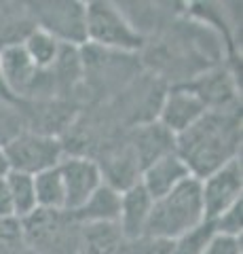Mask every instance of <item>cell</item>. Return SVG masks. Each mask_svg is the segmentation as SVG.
I'll return each instance as SVG.
<instances>
[{"label": "cell", "instance_id": "6da1fadb", "mask_svg": "<svg viewBox=\"0 0 243 254\" xmlns=\"http://www.w3.org/2000/svg\"><path fill=\"white\" fill-rule=\"evenodd\" d=\"M222 55L224 45L220 36L205 23L193 19L167 23L154 45L146 43L140 60L159 81H171L174 87L218 66Z\"/></svg>", "mask_w": 243, "mask_h": 254}, {"label": "cell", "instance_id": "7a4b0ae2", "mask_svg": "<svg viewBox=\"0 0 243 254\" xmlns=\"http://www.w3.org/2000/svg\"><path fill=\"white\" fill-rule=\"evenodd\" d=\"M241 110H207L193 127L176 136V155L193 178L203 180L241 153Z\"/></svg>", "mask_w": 243, "mask_h": 254}, {"label": "cell", "instance_id": "3957f363", "mask_svg": "<svg viewBox=\"0 0 243 254\" xmlns=\"http://www.w3.org/2000/svg\"><path fill=\"white\" fill-rule=\"evenodd\" d=\"M205 220L201 199V182L197 178H186L167 195L152 201L150 216H148L144 233L176 240L188 229L197 227Z\"/></svg>", "mask_w": 243, "mask_h": 254}, {"label": "cell", "instance_id": "277c9868", "mask_svg": "<svg viewBox=\"0 0 243 254\" xmlns=\"http://www.w3.org/2000/svg\"><path fill=\"white\" fill-rule=\"evenodd\" d=\"M83 85L96 95H119L142 68L138 53H123L83 45Z\"/></svg>", "mask_w": 243, "mask_h": 254}, {"label": "cell", "instance_id": "5b68a950", "mask_svg": "<svg viewBox=\"0 0 243 254\" xmlns=\"http://www.w3.org/2000/svg\"><path fill=\"white\" fill-rule=\"evenodd\" d=\"M19 229L34 254H81V225L66 210H36Z\"/></svg>", "mask_w": 243, "mask_h": 254}, {"label": "cell", "instance_id": "8992f818", "mask_svg": "<svg viewBox=\"0 0 243 254\" xmlns=\"http://www.w3.org/2000/svg\"><path fill=\"white\" fill-rule=\"evenodd\" d=\"M146 38L127 21L116 2L89 0L87 2V43L101 49L123 53H142Z\"/></svg>", "mask_w": 243, "mask_h": 254}, {"label": "cell", "instance_id": "52a82bcc", "mask_svg": "<svg viewBox=\"0 0 243 254\" xmlns=\"http://www.w3.org/2000/svg\"><path fill=\"white\" fill-rule=\"evenodd\" d=\"M36 28L59 45L83 47L87 43V2L81 0H38L28 2Z\"/></svg>", "mask_w": 243, "mask_h": 254}, {"label": "cell", "instance_id": "ba28073f", "mask_svg": "<svg viewBox=\"0 0 243 254\" xmlns=\"http://www.w3.org/2000/svg\"><path fill=\"white\" fill-rule=\"evenodd\" d=\"M4 155L11 172H21L36 176L41 172L57 168L64 159V142L61 138L41 136L34 131H23L11 144L4 146Z\"/></svg>", "mask_w": 243, "mask_h": 254}, {"label": "cell", "instance_id": "9c48e42d", "mask_svg": "<svg viewBox=\"0 0 243 254\" xmlns=\"http://www.w3.org/2000/svg\"><path fill=\"white\" fill-rule=\"evenodd\" d=\"M201 182V199H203V214L205 220L218 218L224 210H229L233 203L241 201L243 193V168L241 157L233 159L220 170L211 172Z\"/></svg>", "mask_w": 243, "mask_h": 254}, {"label": "cell", "instance_id": "30bf717a", "mask_svg": "<svg viewBox=\"0 0 243 254\" xmlns=\"http://www.w3.org/2000/svg\"><path fill=\"white\" fill-rule=\"evenodd\" d=\"M182 87L197 95L207 110H218V113H222V110H241L237 76L231 68L220 66V64L201 72L199 76L191 78Z\"/></svg>", "mask_w": 243, "mask_h": 254}, {"label": "cell", "instance_id": "8fae6325", "mask_svg": "<svg viewBox=\"0 0 243 254\" xmlns=\"http://www.w3.org/2000/svg\"><path fill=\"white\" fill-rule=\"evenodd\" d=\"M19 108L23 113V119H26L28 131L41 133V136H51V138H59L78 119L76 106L64 98L19 102Z\"/></svg>", "mask_w": 243, "mask_h": 254}, {"label": "cell", "instance_id": "7c38bea8", "mask_svg": "<svg viewBox=\"0 0 243 254\" xmlns=\"http://www.w3.org/2000/svg\"><path fill=\"white\" fill-rule=\"evenodd\" d=\"M57 170L61 174L66 193V212H74L91 197L104 178L93 157H76L68 155L59 161Z\"/></svg>", "mask_w": 243, "mask_h": 254}, {"label": "cell", "instance_id": "4fadbf2b", "mask_svg": "<svg viewBox=\"0 0 243 254\" xmlns=\"http://www.w3.org/2000/svg\"><path fill=\"white\" fill-rule=\"evenodd\" d=\"M205 113H207V108L203 106V102L197 95L184 89L182 85H174L163 95L156 121L165 127L169 133L180 136L188 127H193L197 123Z\"/></svg>", "mask_w": 243, "mask_h": 254}, {"label": "cell", "instance_id": "5bb4252c", "mask_svg": "<svg viewBox=\"0 0 243 254\" xmlns=\"http://www.w3.org/2000/svg\"><path fill=\"white\" fill-rule=\"evenodd\" d=\"M125 140L131 146L142 170L152 161H156L159 157L169 155L176 150V136L169 133L159 121L129 127V131L125 133Z\"/></svg>", "mask_w": 243, "mask_h": 254}, {"label": "cell", "instance_id": "9a60e30c", "mask_svg": "<svg viewBox=\"0 0 243 254\" xmlns=\"http://www.w3.org/2000/svg\"><path fill=\"white\" fill-rule=\"evenodd\" d=\"M186 178H191V172L174 150V153L163 155L150 165H146L140 174V185L146 189V193L154 201L159 197L167 195L169 190H174L178 185H182Z\"/></svg>", "mask_w": 243, "mask_h": 254}, {"label": "cell", "instance_id": "2e32d148", "mask_svg": "<svg viewBox=\"0 0 243 254\" xmlns=\"http://www.w3.org/2000/svg\"><path fill=\"white\" fill-rule=\"evenodd\" d=\"M152 208V197L146 193V189L136 182L133 187L121 190V212H119V227L125 240H136L144 233L148 216Z\"/></svg>", "mask_w": 243, "mask_h": 254}, {"label": "cell", "instance_id": "e0dca14e", "mask_svg": "<svg viewBox=\"0 0 243 254\" xmlns=\"http://www.w3.org/2000/svg\"><path fill=\"white\" fill-rule=\"evenodd\" d=\"M119 212H121V190L101 182L91 193L89 199L70 214L76 218L78 225H93V222H119Z\"/></svg>", "mask_w": 243, "mask_h": 254}, {"label": "cell", "instance_id": "ac0fdd59", "mask_svg": "<svg viewBox=\"0 0 243 254\" xmlns=\"http://www.w3.org/2000/svg\"><path fill=\"white\" fill-rule=\"evenodd\" d=\"M36 30L28 2H0V51L23 45Z\"/></svg>", "mask_w": 243, "mask_h": 254}, {"label": "cell", "instance_id": "d6986e66", "mask_svg": "<svg viewBox=\"0 0 243 254\" xmlns=\"http://www.w3.org/2000/svg\"><path fill=\"white\" fill-rule=\"evenodd\" d=\"M127 240L119 222H93L81 225V252L83 254H125Z\"/></svg>", "mask_w": 243, "mask_h": 254}, {"label": "cell", "instance_id": "ffe728a7", "mask_svg": "<svg viewBox=\"0 0 243 254\" xmlns=\"http://www.w3.org/2000/svg\"><path fill=\"white\" fill-rule=\"evenodd\" d=\"M6 187L11 193V201H13V214L17 220H23L30 216L32 212L38 210L36 205V190H34V176L21 172H9L4 176Z\"/></svg>", "mask_w": 243, "mask_h": 254}, {"label": "cell", "instance_id": "44dd1931", "mask_svg": "<svg viewBox=\"0 0 243 254\" xmlns=\"http://www.w3.org/2000/svg\"><path fill=\"white\" fill-rule=\"evenodd\" d=\"M34 190L38 210H66L64 182H61V174L57 168L36 174Z\"/></svg>", "mask_w": 243, "mask_h": 254}, {"label": "cell", "instance_id": "7402d4cb", "mask_svg": "<svg viewBox=\"0 0 243 254\" xmlns=\"http://www.w3.org/2000/svg\"><path fill=\"white\" fill-rule=\"evenodd\" d=\"M23 49H26L28 58L34 62L36 68L47 70L53 66V62L57 60V53H59V43L53 38L51 34H47L45 30L36 28L32 34H30L26 41H23Z\"/></svg>", "mask_w": 243, "mask_h": 254}, {"label": "cell", "instance_id": "603a6c76", "mask_svg": "<svg viewBox=\"0 0 243 254\" xmlns=\"http://www.w3.org/2000/svg\"><path fill=\"white\" fill-rule=\"evenodd\" d=\"M216 235L214 222L211 220H201L197 227L188 229L186 233L174 240V254H203L207 248L209 240Z\"/></svg>", "mask_w": 243, "mask_h": 254}, {"label": "cell", "instance_id": "cb8c5ba5", "mask_svg": "<svg viewBox=\"0 0 243 254\" xmlns=\"http://www.w3.org/2000/svg\"><path fill=\"white\" fill-rule=\"evenodd\" d=\"M28 131L26 119L19 108V102H2L0 100V146H6L11 142Z\"/></svg>", "mask_w": 243, "mask_h": 254}, {"label": "cell", "instance_id": "d4e9b609", "mask_svg": "<svg viewBox=\"0 0 243 254\" xmlns=\"http://www.w3.org/2000/svg\"><path fill=\"white\" fill-rule=\"evenodd\" d=\"M125 254H174V240L142 233L127 242Z\"/></svg>", "mask_w": 243, "mask_h": 254}, {"label": "cell", "instance_id": "484cf974", "mask_svg": "<svg viewBox=\"0 0 243 254\" xmlns=\"http://www.w3.org/2000/svg\"><path fill=\"white\" fill-rule=\"evenodd\" d=\"M211 222H214L216 233L241 237V229H243V220H241V201L233 203L229 210H224L220 216L214 218Z\"/></svg>", "mask_w": 243, "mask_h": 254}, {"label": "cell", "instance_id": "4316f807", "mask_svg": "<svg viewBox=\"0 0 243 254\" xmlns=\"http://www.w3.org/2000/svg\"><path fill=\"white\" fill-rule=\"evenodd\" d=\"M203 254H243L241 237L216 233V235L209 240L207 248L203 250Z\"/></svg>", "mask_w": 243, "mask_h": 254}, {"label": "cell", "instance_id": "83f0119b", "mask_svg": "<svg viewBox=\"0 0 243 254\" xmlns=\"http://www.w3.org/2000/svg\"><path fill=\"white\" fill-rule=\"evenodd\" d=\"M6 218H15L13 214V201H11V193L6 187V180L0 178V220Z\"/></svg>", "mask_w": 243, "mask_h": 254}, {"label": "cell", "instance_id": "f1b7e54d", "mask_svg": "<svg viewBox=\"0 0 243 254\" xmlns=\"http://www.w3.org/2000/svg\"><path fill=\"white\" fill-rule=\"evenodd\" d=\"M0 100H2V102H17V100H15V95L9 91V87H6V83H4L2 70H0Z\"/></svg>", "mask_w": 243, "mask_h": 254}, {"label": "cell", "instance_id": "f546056e", "mask_svg": "<svg viewBox=\"0 0 243 254\" xmlns=\"http://www.w3.org/2000/svg\"><path fill=\"white\" fill-rule=\"evenodd\" d=\"M9 161H6V155H4V148L0 146V178H4L9 174Z\"/></svg>", "mask_w": 243, "mask_h": 254}, {"label": "cell", "instance_id": "4dcf8cb0", "mask_svg": "<svg viewBox=\"0 0 243 254\" xmlns=\"http://www.w3.org/2000/svg\"><path fill=\"white\" fill-rule=\"evenodd\" d=\"M30 254H34V252H30Z\"/></svg>", "mask_w": 243, "mask_h": 254}]
</instances>
